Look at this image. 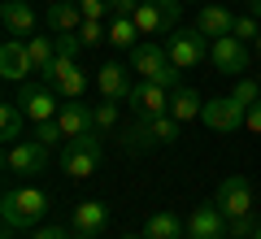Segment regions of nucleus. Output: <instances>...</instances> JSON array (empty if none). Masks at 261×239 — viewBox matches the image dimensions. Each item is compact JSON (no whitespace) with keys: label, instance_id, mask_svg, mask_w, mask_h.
Masks as SVG:
<instances>
[{"label":"nucleus","instance_id":"obj_15","mask_svg":"<svg viewBox=\"0 0 261 239\" xmlns=\"http://www.w3.org/2000/svg\"><path fill=\"white\" fill-rule=\"evenodd\" d=\"M170 92L174 87H161V83H135V92H130V113L135 118H157V113H170Z\"/></svg>","mask_w":261,"mask_h":239},{"label":"nucleus","instance_id":"obj_6","mask_svg":"<svg viewBox=\"0 0 261 239\" xmlns=\"http://www.w3.org/2000/svg\"><path fill=\"white\" fill-rule=\"evenodd\" d=\"M39 78H44V83L53 87V92L61 96V100H79V96L87 92V74L79 70V61H74V57H65V52H57V61L48 65V70L39 74Z\"/></svg>","mask_w":261,"mask_h":239},{"label":"nucleus","instance_id":"obj_10","mask_svg":"<svg viewBox=\"0 0 261 239\" xmlns=\"http://www.w3.org/2000/svg\"><path fill=\"white\" fill-rule=\"evenodd\" d=\"M48 166V148L39 139H18V144L5 148V174L18 178V174H39Z\"/></svg>","mask_w":261,"mask_h":239},{"label":"nucleus","instance_id":"obj_29","mask_svg":"<svg viewBox=\"0 0 261 239\" xmlns=\"http://www.w3.org/2000/svg\"><path fill=\"white\" fill-rule=\"evenodd\" d=\"M35 139L44 148H57L65 139V130H61V122H57V118H48V122H35Z\"/></svg>","mask_w":261,"mask_h":239},{"label":"nucleus","instance_id":"obj_22","mask_svg":"<svg viewBox=\"0 0 261 239\" xmlns=\"http://www.w3.org/2000/svg\"><path fill=\"white\" fill-rule=\"evenodd\" d=\"M144 239H183V222L170 209H161V213H152V218L144 222Z\"/></svg>","mask_w":261,"mask_h":239},{"label":"nucleus","instance_id":"obj_24","mask_svg":"<svg viewBox=\"0 0 261 239\" xmlns=\"http://www.w3.org/2000/svg\"><path fill=\"white\" fill-rule=\"evenodd\" d=\"M27 113H22V104H0V139H9V144H18L22 139V126H27Z\"/></svg>","mask_w":261,"mask_h":239},{"label":"nucleus","instance_id":"obj_13","mask_svg":"<svg viewBox=\"0 0 261 239\" xmlns=\"http://www.w3.org/2000/svg\"><path fill=\"white\" fill-rule=\"evenodd\" d=\"M244 118H248V104H240L235 96L205 100V109H200V122L209 130H235V126H244Z\"/></svg>","mask_w":261,"mask_h":239},{"label":"nucleus","instance_id":"obj_17","mask_svg":"<svg viewBox=\"0 0 261 239\" xmlns=\"http://www.w3.org/2000/svg\"><path fill=\"white\" fill-rule=\"evenodd\" d=\"M196 31L209 39H222L235 31V13L226 9V5H200V13H196Z\"/></svg>","mask_w":261,"mask_h":239},{"label":"nucleus","instance_id":"obj_1","mask_svg":"<svg viewBox=\"0 0 261 239\" xmlns=\"http://www.w3.org/2000/svg\"><path fill=\"white\" fill-rule=\"evenodd\" d=\"M48 209H53V196H48V192L5 183V196H0V218H5V226H13V230H35V226H44Z\"/></svg>","mask_w":261,"mask_h":239},{"label":"nucleus","instance_id":"obj_9","mask_svg":"<svg viewBox=\"0 0 261 239\" xmlns=\"http://www.w3.org/2000/svg\"><path fill=\"white\" fill-rule=\"evenodd\" d=\"M183 239H231V218L218 204H200V209L187 213Z\"/></svg>","mask_w":261,"mask_h":239},{"label":"nucleus","instance_id":"obj_16","mask_svg":"<svg viewBox=\"0 0 261 239\" xmlns=\"http://www.w3.org/2000/svg\"><path fill=\"white\" fill-rule=\"evenodd\" d=\"M0 74H5L9 83H18V78L35 74L31 52H27V39H5V44H0Z\"/></svg>","mask_w":261,"mask_h":239},{"label":"nucleus","instance_id":"obj_42","mask_svg":"<svg viewBox=\"0 0 261 239\" xmlns=\"http://www.w3.org/2000/svg\"><path fill=\"white\" fill-rule=\"evenodd\" d=\"M244 5H248V0H244Z\"/></svg>","mask_w":261,"mask_h":239},{"label":"nucleus","instance_id":"obj_28","mask_svg":"<svg viewBox=\"0 0 261 239\" xmlns=\"http://www.w3.org/2000/svg\"><path fill=\"white\" fill-rule=\"evenodd\" d=\"M231 96H235L240 104H257V100H261V78H248V74H240Z\"/></svg>","mask_w":261,"mask_h":239},{"label":"nucleus","instance_id":"obj_2","mask_svg":"<svg viewBox=\"0 0 261 239\" xmlns=\"http://www.w3.org/2000/svg\"><path fill=\"white\" fill-rule=\"evenodd\" d=\"M183 139V122L174 113H157V118H135L122 130V148L126 152H148V148H170Z\"/></svg>","mask_w":261,"mask_h":239},{"label":"nucleus","instance_id":"obj_31","mask_svg":"<svg viewBox=\"0 0 261 239\" xmlns=\"http://www.w3.org/2000/svg\"><path fill=\"white\" fill-rule=\"evenodd\" d=\"M79 39H83V48L109 44V26H105V22H83V26H79Z\"/></svg>","mask_w":261,"mask_h":239},{"label":"nucleus","instance_id":"obj_14","mask_svg":"<svg viewBox=\"0 0 261 239\" xmlns=\"http://www.w3.org/2000/svg\"><path fill=\"white\" fill-rule=\"evenodd\" d=\"M96 92H100V100H118L126 104L130 92H135V83H130V70L122 61H105L100 70H96Z\"/></svg>","mask_w":261,"mask_h":239},{"label":"nucleus","instance_id":"obj_25","mask_svg":"<svg viewBox=\"0 0 261 239\" xmlns=\"http://www.w3.org/2000/svg\"><path fill=\"white\" fill-rule=\"evenodd\" d=\"M27 52H31L35 74H44L48 65L57 61V39H48V35H31V39H27Z\"/></svg>","mask_w":261,"mask_h":239},{"label":"nucleus","instance_id":"obj_18","mask_svg":"<svg viewBox=\"0 0 261 239\" xmlns=\"http://www.w3.org/2000/svg\"><path fill=\"white\" fill-rule=\"evenodd\" d=\"M57 122H61V130H65V139H79V135H92V130H96V109H87V104H79V100H70V104H61V113H57Z\"/></svg>","mask_w":261,"mask_h":239},{"label":"nucleus","instance_id":"obj_38","mask_svg":"<svg viewBox=\"0 0 261 239\" xmlns=\"http://www.w3.org/2000/svg\"><path fill=\"white\" fill-rule=\"evenodd\" d=\"M252 48H257V57H261V35H257V39H252Z\"/></svg>","mask_w":261,"mask_h":239},{"label":"nucleus","instance_id":"obj_7","mask_svg":"<svg viewBox=\"0 0 261 239\" xmlns=\"http://www.w3.org/2000/svg\"><path fill=\"white\" fill-rule=\"evenodd\" d=\"M178 13H183V0H140L135 26H140V35H166L178 26Z\"/></svg>","mask_w":261,"mask_h":239},{"label":"nucleus","instance_id":"obj_12","mask_svg":"<svg viewBox=\"0 0 261 239\" xmlns=\"http://www.w3.org/2000/svg\"><path fill=\"white\" fill-rule=\"evenodd\" d=\"M209 61H214L218 74H231V78H240L244 70H248V44L235 35H222L209 44Z\"/></svg>","mask_w":261,"mask_h":239},{"label":"nucleus","instance_id":"obj_40","mask_svg":"<svg viewBox=\"0 0 261 239\" xmlns=\"http://www.w3.org/2000/svg\"><path fill=\"white\" fill-rule=\"evenodd\" d=\"M122 239H144V235H122Z\"/></svg>","mask_w":261,"mask_h":239},{"label":"nucleus","instance_id":"obj_5","mask_svg":"<svg viewBox=\"0 0 261 239\" xmlns=\"http://www.w3.org/2000/svg\"><path fill=\"white\" fill-rule=\"evenodd\" d=\"M209 44H214V39L200 35L196 26H187V31L174 26V31L166 35V52H170V61H174L178 70H196V65L209 57Z\"/></svg>","mask_w":261,"mask_h":239},{"label":"nucleus","instance_id":"obj_26","mask_svg":"<svg viewBox=\"0 0 261 239\" xmlns=\"http://www.w3.org/2000/svg\"><path fill=\"white\" fill-rule=\"evenodd\" d=\"M109 44L122 48V52H130V48L140 44V26H135V18H113L109 22Z\"/></svg>","mask_w":261,"mask_h":239},{"label":"nucleus","instance_id":"obj_36","mask_svg":"<svg viewBox=\"0 0 261 239\" xmlns=\"http://www.w3.org/2000/svg\"><path fill=\"white\" fill-rule=\"evenodd\" d=\"M244 130L261 135V100H257V104H248V118H244Z\"/></svg>","mask_w":261,"mask_h":239},{"label":"nucleus","instance_id":"obj_41","mask_svg":"<svg viewBox=\"0 0 261 239\" xmlns=\"http://www.w3.org/2000/svg\"><path fill=\"white\" fill-rule=\"evenodd\" d=\"M252 239H261V226H257V235H252Z\"/></svg>","mask_w":261,"mask_h":239},{"label":"nucleus","instance_id":"obj_4","mask_svg":"<svg viewBox=\"0 0 261 239\" xmlns=\"http://www.w3.org/2000/svg\"><path fill=\"white\" fill-rule=\"evenodd\" d=\"M100 156H105L100 130L79 135V139H65V148H61V174H70L74 183H83V178H92L96 170H100Z\"/></svg>","mask_w":261,"mask_h":239},{"label":"nucleus","instance_id":"obj_8","mask_svg":"<svg viewBox=\"0 0 261 239\" xmlns=\"http://www.w3.org/2000/svg\"><path fill=\"white\" fill-rule=\"evenodd\" d=\"M214 204L226 213V218H248L257 209V196H252V183L244 174H226L214 192Z\"/></svg>","mask_w":261,"mask_h":239},{"label":"nucleus","instance_id":"obj_32","mask_svg":"<svg viewBox=\"0 0 261 239\" xmlns=\"http://www.w3.org/2000/svg\"><path fill=\"white\" fill-rule=\"evenodd\" d=\"M235 39H244V44H252V39L261 35V18H252V13H244V18H235Z\"/></svg>","mask_w":261,"mask_h":239},{"label":"nucleus","instance_id":"obj_3","mask_svg":"<svg viewBox=\"0 0 261 239\" xmlns=\"http://www.w3.org/2000/svg\"><path fill=\"white\" fill-rule=\"evenodd\" d=\"M130 70L140 74L144 83H161V87H178V65L170 61L166 44H152V39H144V44L130 48Z\"/></svg>","mask_w":261,"mask_h":239},{"label":"nucleus","instance_id":"obj_19","mask_svg":"<svg viewBox=\"0 0 261 239\" xmlns=\"http://www.w3.org/2000/svg\"><path fill=\"white\" fill-rule=\"evenodd\" d=\"M105 226H109V209H105L100 200L74 204V213H70V230H79V235H100Z\"/></svg>","mask_w":261,"mask_h":239},{"label":"nucleus","instance_id":"obj_21","mask_svg":"<svg viewBox=\"0 0 261 239\" xmlns=\"http://www.w3.org/2000/svg\"><path fill=\"white\" fill-rule=\"evenodd\" d=\"M83 9H79V0H53L48 5V26H53V35H70V31L83 26Z\"/></svg>","mask_w":261,"mask_h":239},{"label":"nucleus","instance_id":"obj_23","mask_svg":"<svg viewBox=\"0 0 261 239\" xmlns=\"http://www.w3.org/2000/svg\"><path fill=\"white\" fill-rule=\"evenodd\" d=\"M200 92H192V87H174L170 92V113H174L178 122H192V118H200Z\"/></svg>","mask_w":261,"mask_h":239},{"label":"nucleus","instance_id":"obj_11","mask_svg":"<svg viewBox=\"0 0 261 239\" xmlns=\"http://www.w3.org/2000/svg\"><path fill=\"white\" fill-rule=\"evenodd\" d=\"M18 104H22V113H27L31 122H48V118L61 113V96H57L48 83H27V78H22Z\"/></svg>","mask_w":261,"mask_h":239},{"label":"nucleus","instance_id":"obj_34","mask_svg":"<svg viewBox=\"0 0 261 239\" xmlns=\"http://www.w3.org/2000/svg\"><path fill=\"white\" fill-rule=\"evenodd\" d=\"M27 239H74V230H65V226H35Z\"/></svg>","mask_w":261,"mask_h":239},{"label":"nucleus","instance_id":"obj_37","mask_svg":"<svg viewBox=\"0 0 261 239\" xmlns=\"http://www.w3.org/2000/svg\"><path fill=\"white\" fill-rule=\"evenodd\" d=\"M13 235H18V230H13V226H5V235H0V239H13Z\"/></svg>","mask_w":261,"mask_h":239},{"label":"nucleus","instance_id":"obj_39","mask_svg":"<svg viewBox=\"0 0 261 239\" xmlns=\"http://www.w3.org/2000/svg\"><path fill=\"white\" fill-rule=\"evenodd\" d=\"M74 239H100V235H79V230H74Z\"/></svg>","mask_w":261,"mask_h":239},{"label":"nucleus","instance_id":"obj_35","mask_svg":"<svg viewBox=\"0 0 261 239\" xmlns=\"http://www.w3.org/2000/svg\"><path fill=\"white\" fill-rule=\"evenodd\" d=\"M79 48H83L79 31H70V35H57V52H65V57H79Z\"/></svg>","mask_w":261,"mask_h":239},{"label":"nucleus","instance_id":"obj_20","mask_svg":"<svg viewBox=\"0 0 261 239\" xmlns=\"http://www.w3.org/2000/svg\"><path fill=\"white\" fill-rule=\"evenodd\" d=\"M0 22H5V31H9L13 39L35 35V9H31L27 0H5V5H0Z\"/></svg>","mask_w":261,"mask_h":239},{"label":"nucleus","instance_id":"obj_30","mask_svg":"<svg viewBox=\"0 0 261 239\" xmlns=\"http://www.w3.org/2000/svg\"><path fill=\"white\" fill-rule=\"evenodd\" d=\"M96 130H100V135L118 130V100H105V104H96Z\"/></svg>","mask_w":261,"mask_h":239},{"label":"nucleus","instance_id":"obj_33","mask_svg":"<svg viewBox=\"0 0 261 239\" xmlns=\"http://www.w3.org/2000/svg\"><path fill=\"white\" fill-rule=\"evenodd\" d=\"M257 226H261V222L252 218V213H248V218H231V239H252Z\"/></svg>","mask_w":261,"mask_h":239},{"label":"nucleus","instance_id":"obj_27","mask_svg":"<svg viewBox=\"0 0 261 239\" xmlns=\"http://www.w3.org/2000/svg\"><path fill=\"white\" fill-rule=\"evenodd\" d=\"M87 22H113L118 18V0H79Z\"/></svg>","mask_w":261,"mask_h":239}]
</instances>
